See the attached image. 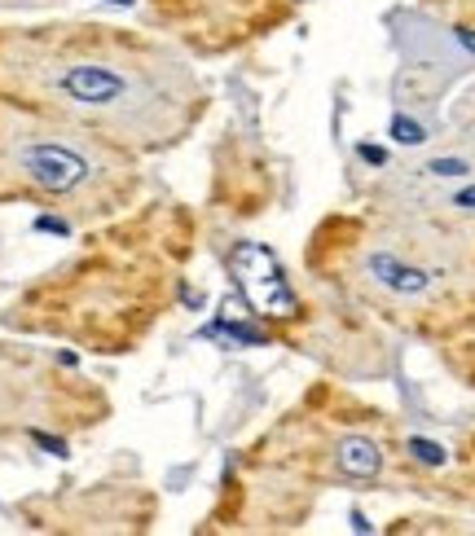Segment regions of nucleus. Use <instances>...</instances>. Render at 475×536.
Wrapping results in <instances>:
<instances>
[{"instance_id": "12", "label": "nucleus", "mask_w": 475, "mask_h": 536, "mask_svg": "<svg viewBox=\"0 0 475 536\" xmlns=\"http://www.w3.org/2000/svg\"><path fill=\"white\" fill-rule=\"evenodd\" d=\"M454 207H471V211H475V185H471V189H462V194L454 198Z\"/></svg>"}, {"instance_id": "11", "label": "nucleus", "mask_w": 475, "mask_h": 536, "mask_svg": "<svg viewBox=\"0 0 475 536\" xmlns=\"http://www.w3.org/2000/svg\"><path fill=\"white\" fill-rule=\"evenodd\" d=\"M357 154H361V159H366V163H374V167H383V163H388V154H383L379 145H361Z\"/></svg>"}, {"instance_id": "7", "label": "nucleus", "mask_w": 475, "mask_h": 536, "mask_svg": "<svg viewBox=\"0 0 475 536\" xmlns=\"http://www.w3.org/2000/svg\"><path fill=\"white\" fill-rule=\"evenodd\" d=\"M392 137L401 141V145H423V141H427V132H423V124H414V119L396 115V119H392Z\"/></svg>"}, {"instance_id": "2", "label": "nucleus", "mask_w": 475, "mask_h": 536, "mask_svg": "<svg viewBox=\"0 0 475 536\" xmlns=\"http://www.w3.org/2000/svg\"><path fill=\"white\" fill-rule=\"evenodd\" d=\"M18 159H22V172L40 189H49V194H71V189L84 185L88 172H93L84 154H75L71 145H62V141H36V145H27Z\"/></svg>"}, {"instance_id": "6", "label": "nucleus", "mask_w": 475, "mask_h": 536, "mask_svg": "<svg viewBox=\"0 0 475 536\" xmlns=\"http://www.w3.org/2000/svg\"><path fill=\"white\" fill-rule=\"evenodd\" d=\"M410 453L418 457V462H427V466H445L449 462L445 449H440L436 440H423V435H414V440H410Z\"/></svg>"}, {"instance_id": "10", "label": "nucleus", "mask_w": 475, "mask_h": 536, "mask_svg": "<svg viewBox=\"0 0 475 536\" xmlns=\"http://www.w3.org/2000/svg\"><path fill=\"white\" fill-rule=\"evenodd\" d=\"M31 440H36L40 449H49L53 457H66V444H62V440H53V435H44V431H31Z\"/></svg>"}, {"instance_id": "5", "label": "nucleus", "mask_w": 475, "mask_h": 536, "mask_svg": "<svg viewBox=\"0 0 475 536\" xmlns=\"http://www.w3.org/2000/svg\"><path fill=\"white\" fill-rule=\"evenodd\" d=\"M339 466H344V475H352V479H374L383 471V453L366 435H348V440L339 444Z\"/></svg>"}, {"instance_id": "13", "label": "nucleus", "mask_w": 475, "mask_h": 536, "mask_svg": "<svg viewBox=\"0 0 475 536\" xmlns=\"http://www.w3.org/2000/svg\"><path fill=\"white\" fill-rule=\"evenodd\" d=\"M458 40H462V44H467V49L475 53V31H467V27H462V31H458Z\"/></svg>"}, {"instance_id": "9", "label": "nucleus", "mask_w": 475, "mask_h": 536, "mask_svg": "<svg viewBox=\"0 0 475 536\" xmlns=\"http://www.w3.org/2000/svg\"><path fill=\"white\" fill-rule=\"evenodd\" d=\"M36 229H40V233H58V238H66V233H71V225H66V220H58V216H40Z\"/></svg>"}, {"instance_id": "3", "label": "nucleus", "mask_w": 475, "mask_h": 536, "mask_svg": "<svg viewBox=\"0 0 475 536\" xmlns=\"http://www.w3.org/2000/svg\"><path fill=\"white\" fill-rule=\"evenodd\" d=\"M238 268V282L242 290H247V299L256 304L260 312H295V295H291V286H286V277H282V264L273 260V251H269V260H264V273H251L242 260H234Z\"/></svg>"}, {"instance_id": "4", "label": "nucleus", "mask_w": 475, "mask_h": 536, "mask_svg": "<svg viewBox=\"0 0 475 536\" xmlns=\"http://www.w3.org/2000/svg\"><path fill=\"white\" fill-rule=\"evenodd\" d=\"M370 273L379 277L388 290H396V295H423L427 286H432V277L423 273V268H414V264H401L396 255L388 251H379V255H370Z\"/></svg>"}, {"instance_id": "8", "label": "nucleus", "mask_w": 475, "mask_h": 536, "mask_svg": "<svg viewBox=\"0 0 475 536\" xmlns=\"http://www.w3.org/2000/svg\"><path fill=\"white\" fill-rule=\"evenodd\" d=\"M427 172L432 176H467L471 167H467V159H432L427 163Z\"/></svg>"}, {"instance_id": "1", "label": "nucleus", "mask_w": 475, "mask_h": 536, "mask_svg": "<svg viewBox=\"0 0 475 536\" xmlns=\"http://www.w3.org/2000/svg\"><path fill=\"white\" fill-rule=\"evenodd\" d=\"M58 93L75 106L110 110V106H124L132 97V80L110 62H75L58 75Z\"/></svg>"}, {"instance_id": "14", "label": "nucleus", "mask_w": 475, "mask_h": 536, "mask_svg": "<svg viewBox=\"0 0 475 536\" xmlns=\"http://www.w3.org/2000/svg\"><path fill=\"white\" fill-rule=\"evenodd\" d=\"M106 5H124L128 9V5H137V0H106Z\"/></svg>"}]
</instances>
